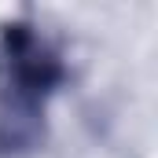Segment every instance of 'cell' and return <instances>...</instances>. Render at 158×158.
Returning a JSON list of instances; mask_svg holds the SVG:
<instances>
[{"instance_id":"obj_1","label":"cell","mask_w":158,"mask_h":158,"mask_svg":"<svg viewBox=\"0 0 158 158\" xmlns=\"http://www.w3.org/2000/svg\"><path fill=\"white\" fill-rule=\"evenodd\" d=\"M0 77L19 110H33L63 81V59L33 26L11 22L0 33Z\"/></svg>"}]
</instances>
